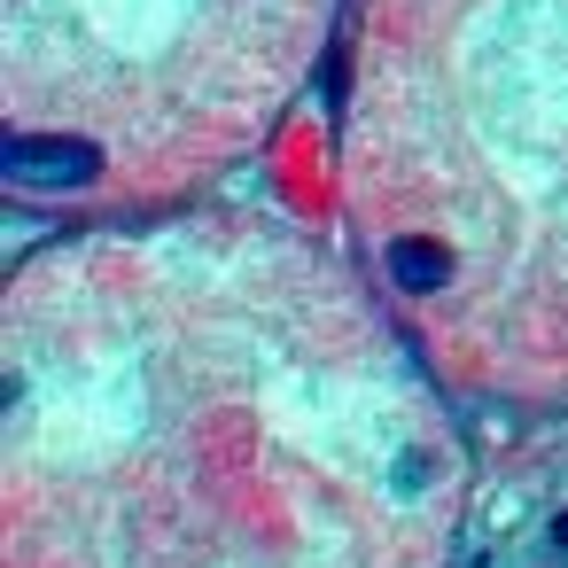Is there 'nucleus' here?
Wrapping results in <instances>:
<instances>
[{
	"instance_id": "nucleus-1",
	"label": "nucleus",
	"mask_w": 568,
	"mask_h": 568,
	"mask_svg": "<svg viewBox=\"0 0 568 568\" xmlns=\"http://www.w3.org/2000/svg\"><path fill=\"white\" fill-rule=\"evenodd\" d=\"M94 149L87 141H9V180L24 187H71V180H94Z\"/></svg>"
},
{
	"instance_id": "nucleus-2",
	"label": "nucleus",
	"mask_w": 568,
	"mask_h": 568,
	"mask_svg": "<svg viewBox=\"0 0 568 568\" xmlns=\"http://www.w3.org/2000/svg\"><path fill=\"white\" fill-rule=\"evenodd\" d=\"M389 273H397L405 288H444L452 257H444L436 242H389Z\"/></svg>"
},
{
	"instance_id": "nucleus-3",
	"label": "nucleus",
	"mask_w": 568,
	"mask_h": 568,
	"mask_svg": "<svg viewBox=\"0 0 568 568\" xmlns=\"http://www.w3.org/2000/svg\"><path fill=\"white\" fill-rule=\"evenodd\" d=\"M552 537H560V545H568V514H560V529H552Z\"/></svg>"
}]
</instances>
